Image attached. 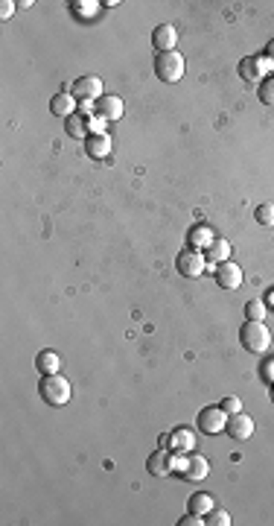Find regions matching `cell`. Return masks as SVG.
I'll return each mask as SVG.
<instances>
[{"label": "cell", "mask_w": 274, "mask_h": 526, "mask_svg": "<svg viewBox=\"0 0 274 526\" xmlns=\"http://www.w3.org/2000/svg\"><path fill=\"white\" fill-rule=\"evenodd\" d=\"M38 392L50 407H65V403H70L73 386H70L67 378H62V374H44V380L38 383Z\"/></svg>", "instance_id": "1"}, {"label": "cell", "mask_w": 274, "mask_h": 526, "mask_svg": "<svg viewBox=\"0 0 274 526\" xmlns=\"http://www.w3.org/2000/svg\"><path fill=\"white\" fill-rule=\"evenodd\" d=\"M239 342L242 348L251 351V354H266L268 345H271V330L266 327V322H245L239 330Z\"/></svg>", "instance_id": "2"}, {"label": "cell", "mask_w": 274, "mask_h": 526, "mask_svg": "<svg viewBox=\"0 0 274 526\" xmlns=\"http://www.w3.org/2000/svg\"><path fill=\"white\" fill-rule=\"evenodd\" d=\"M184 56L181 53H158L155 59V73H158V79L161 82H181V77H184Z\"/></svg>", "instance_id": "3"}, {"label": "cell", "mask_w": 274, "mask_h": 526, "mask_svg": "<svg viewBox=\"0 0 274 526\" xmlns=\"http://www.w3.org/2000/svg\"><path fill=\"white\" fill-rule=\"evenodd\" d=\"M105 88H102V79L99 77H79L73 82V88H70V94L79 100V105H97V100H102L105 94Z\"/></svg>", "instance_id": "4"}, {"label": "cell", "mask_w": 274, "mask_h": 526, "mask_svg": "<svg viewBox=\"0 0 274 526\" xmlns=\"http://www.w3.org/2000/svg\"><path fill=\"white\" fill-rule=\"evenodd\" d=\"M239 77L245 82H263L271 77V65L266 56H245L239 62Z\"/></svg>", "instance_id": "5"}, {"label": "cell", "mask_w": 274, "mask_h": 526, "mask_svg": "<svg viewBox=\"0 0 274 526\" xmlns=\"http://www.w3.org/2000/svg\"><path fill=\"white\" fill-rule=\"evenodd\" d=\"M175 266H178V272L184 275V278H202L204 269H207V258H204L199 249H187V252L178 254Z\"/></svg>", "instance_id": "6"}, {"label": "cell", "mask_w": 274, "mask_h": 526, "mask_svg": "<svg viewBox=\"0 0 274 526\" xmlns=\"http://www.w3.org/2000/svg\"><path fill=\"white\" fill-rule=\"evenodd\" d=\"M199 430L207 435H216L222 430H227V412L222 407H207L199 412Z\"/></svg>", "instance_id": "7"}, {"label": "cell", "mask_w": 274, "mask_h": 526, "mask_svg": "<svg viewBox=\"0 0 274 526\" xmlns=\"http://www.w3.org/2000/svg\"><path fill=\"white\" fill-rule=\"evenodd\" d=\"M242 266L239 263H234V261H225V263H219L216 266V284L222 290H239L242 287Z\"/></svg>", "instance_id": "8"}, {"label": "cell", "mask_w": 274, "mask_h": 526, "mask_svg": "<svg viewBox=\"0 0 274 526\" xmlns=\"http://www.w3.org/2000/svg\"><path fill=\"white\" fill-rule=\"evenodd\" d=\"M94 111L102 117V120H108V123H117L120 117L126 114V102L120 100L117 94H108V97H102V100H97V105H94Z\"/></svg>", "instance_id": "9"}, {"label": "cell", "mask_w": 274, "mask_h": 526, "mask_svg": "<svg viewBox=\"0 0 274 526\" xmlns=\"http://www.w3.org/2000/svg\"><path fill=\"white\" fill-rule=\"evenodd\" d=\"M227 435H231V439H236V442L251 439V435H254V421H251V415H245V412L227 415Z\"/></svg>", "instance_id": "10"}, {"label": "cell", "mask_w": 274, "mask_h": 526, "mask_svg": "<svg viewBox=\"0 0 274 526\" xmlns=\"http://www.w3.org/2000/svg\"><path fill=\"white\" fill-rule=\"evenodd\" d=\"M152 44H155V50H161V53H172L178 47V29L172 24H161L155 33H152Z\"/></svg>", "instance_id": "11"}, {"label": "cell", "mask_w": 274, "mask_h": 526, "mask_svg": "<svg viewBox=\"0 0 274 526\" xmlns=\"http://www.w3.org/2000/svg\"><path fill=\"white\" fill-rule=\"evenodd\" d=\"M170 454H184V456H190L193 450H195V435L187 430V427H178V430H172L170 433Z\"/></svg>", "instance_id": "12"}, {"label": "cell", "mask_w": 274, "mask_h": 526, "mask_svg": "<svg viewBox=\"0 0 274 526\" xmlns=\"http://www.w3.org/2000/svg\"><path fill=\"white\" fill-rule=\"evenodd\" d=\"M76 105H79V100H76L70 91H62V94H56L53 100H50V111L56 114V117H73L76 114Z\"/></svg>", "instance_id": "13"}, {"label": "cell", "mask_w": 274, "mask_h": 526, "mask_svg": "<svg viewBox=\"0 0 274 526\" xmlns=\"http://www.w3.org/2000/svg\"><path fill=\"white\" fill-rule=\"evenodd\" d=\"M146 468H149V474H155V477H170L172 474V454L170 450H155V454L149 456Z\"/></svg>", "instance_id": "14"}, {"label": "cell", "mask_w": 274, "mask_h": 526, "mask_svg": "<svg viewBox=\"0 0 274 526\" xmlns=\"http://www.w3.org/2000/svg\"><path fill=\"white\" fill-rule=\"evenodd\" d=\"M184 477L190 479V483H202L204 477H210V462L199 454H190L187 456V468H184Z\"/></svg>", "instance_id": "15"}, {"label": "cell", "mask_w": 274, "mask_h": 526, "mask_svg": "<svg viewBox=\"0 0 274 526\" xmlns=\"http://www.w3.org/2000/svg\"><path fill=\"white\" fill-rule=\"evenodd\" d=\"M204 258H207V263H225V261H231V243L227 240H213V243L204 249Z\"/></svg>", "instance_id": "16"}, {"label": "cell", "mask_w": 274, "mask_h": 526, "mask_svg": "<svg viewBox=\"0 0 274 526\" xmlns=\"http://www.w3.org/2000/svg\"><path fill=\"white\" fill-rule=\"evenodd\" d=\"M35 369L41 374H58V369H62V357H58L56 351H41L38 359H35Z\"/></svg>", "instance_id": "17"}, {"label": "cell", "mask_w": 274, "mask_h": 526, "mask_svg": "<svg viewBox=\"0 0 274 526\" xmlns=\"http://www.w3.org/2000/svg\"><path fill=\"white\" fill-rule=\"evenodd\" d=\"M65 126H67V134H70V138H76V141H88V138H90V132H88V120H85L82 114L67 117V120H65Z\"/></svg>", "instance_id": "18"}, {"label": "cell", "mask_w": 274, "mask_h": 526, "mask_svg": "<svg viewBox=\"0 0 274 526\" xmlns=\"http://www.w3.org/2000/svg\"><path fill=\"white\" fill-rule=\"evenodd\" d=\"M88 153L94 158H105L111 153V138L108 134H90L88 138Z\"/></svg>", "instance_id": "19"}, {"label": "cell", "mask_w": 274, "mask_h": 526, "mask_svg": "<svg viewBox=\"0 0 274 526\" xmlns=\"http://www.w3.org/2000/svg\"><path fill=\"white\" fill-rule=\"evenodd\" d=\"M213 240H216V237H213V231L207 229V225H195V229L190 231V246L193 249H207Z\"/></svg>", "instance_id": "20"}, {"label": "cell", "mask_w": 274, "mask_h": 526, "mask_svg": "<svg viewBox=\"0 0 274 526\" xmlns=\"http://www.w3.org/2000/svg\"><path fill=\"white\" fill-rule=\"evenodd\" d=\"M187 506H190V512H195V515H207L210 509H213V497H210V494H204V491H199V494H193Z\"/></svg>", "instance_id": "21"}, {"label": "cell", "mask_w": 274, "mask_h": 526, "mask_svg": "<svg viewBox=\"0 0 274 526\" xmlns=\"http://www.w3.org/2000/svg\"><path fill=\"white\" fill-rule=\"evenodd\" d=\"M204 523H210V526H231V515H227L225 509H216V506H213L210 512L204 515Z\"/></svg>", "instance_id": "22"}, {"label": "cell", "mask_w": 274, "mask_h": 526, "mask_svg": "<svg viewBox=\"0 0 274 526\" xmlns=\"http://www.w3.org/2000/svg\"><path fill=\"white\" fill-rule=\"evenodd\" d=\"M254 219L260 222V225H271L274 229V202H266V205H260L254 210Z\"/></svg>", "instance_id": "23"}, {"label": "cell", "mask_w": 274, "mask_h": 526, "mask_svg": "<svg viewBox=\"0 0 274 526\" xmlns=\"http://www.w3.org/2000/svg\"><path fill=\"white\" fill-rule=\"evenodd\" d=\"M266 313H268V310H266L263 302H248V304H245V316H248L251 322H263Z\"/></svg>", "instance_id": "24"}, {"label": "cell", "mask_w": 274, "mask_h": 526, "mask_svg": "<svg viewBox=\"0 0 274 526\" xmlns=\"http://www.w3.org/2000/svg\"><path fill=\"white\" fill-rule=\"evenodd\" d=\"M260 100L266 105H274V77H268V79L260 82Z\"/></svg>", "instance_id": "25"}, {"label": "cell", "mask_w": 274, "mask_h": 526, "mask_svg": "<svg viewBox=\"0 0 274 526\" xmlns=\"http://www.w3.org/2000/svg\"><path fill=\"white\" fill-rule=\"evenodd\" d=\"M105 123H108V120H102L99 114H90L88 117V132L90 134H105Z\"/></svg>", "instance_id": "26"}, {"label": "cell", "mask_w": 274, "mask_h": 526, "mask_svg": "<svg viewBox=\"0 0 274 526\" xmlns=\"http://www.w3.org/2000/svg\"><path fill=\"white\" fill-rule=\"evenodd\" d=\"M222 410H225L227 415H236V412H242V401L234 398V395H231V398H225V401H222Z\"/></svg>", "instance_id": "27"}, {"label": "cell", "mask_w": 274, "mask_h": 526, "mask_svg": "<svg viewBox=\"0 0 274 526\" xmlns=\"http://www.w3.org/2000/svg\"><path fill=\"white\" fill-rule=\"evenodd\" d=\"M97 6H99L97 0H88V3H85V0H76V3H73V9L79 12V15H94V12H97Z\"/></svg>", "instance_id": "28"}, {"label": "cell", "mask_w": 274, "mask_h": 526, "mask_svg": "<svg viewBox=\"0 0 274 526\" xmlns=\"http://www.w3.org/2000/svg\"><path fill=\"white\" fill-rule=\"evenodd\" d=\"M202 523H204V515H195V512H190L178 520V526H202Z\"/></svg>", "instance_id": "29"}, {"label": "cell", "mask_w": 274, "mask_h": 526, "mask_svg": "<svg viewBox=\"0 0 274 526\" xmlns=\"http://www.w3.org/2000/svg\"><path fill=\"white\" fill-rule=\"evenodd\" d=\"M15 6H18V3H12V0H3V3H0V18L9 21L12 15H15Z\"/></svg>", "instance_id": "30"}, {"label": "cell", "mask_w": 274, "mask_h": 526, "mask_svg": "<svg viewBox=\"0 0 274 526\" xmlns=\"http://www.w3.org/2000/svg\"><path fill=\"white\" fill-rule=\"evenodd\" d=\"M266 59H268V65H271V73H274V41H268V47H266Z\"/></svg>", "instance_id": "31"}, {"label": "cell", "mask_w": 274, "mask_h": 526, "mask_svg": "<svg viewBox=\"0 0 274 526\" xmlns=\"http://www.w3.org/2000/svg\"><path fill=\"white\" fill-rule=\"evenodd\" d=\"M263 374H266L268 380H274V359H268V363L263 366Z\"/></svg>", "instance_id": "32"}, {"label": "cell", "mask_w": 274, "mask_h": 526, "mask_svg": "<svg viewBox=\"0 0 274 526\" xmlns=\"http://www.w3.org/2000/svg\"><path fill=\"white\" fill-rule=\"evenodd\" d=\"M158 444H161V450H166V447H170V433H163L161 439H158Z\"/></svg>", "instance_id": "33"}, {"label": "cell", "mask_w": 274, "mask_h": 526, "mask_svg": "<svg viewBox=\"0 0 274 526\" xmlns=\"http://www.w3.org/2000/svg\"><path fill=\"white\" fill-rule=\"evenodd\" d=\"M268 304H271V307H274V293H271V295H268Z\"/></svg>", "instance_id": "34"}, {"label": "cell", "mask_w": 274, "mask_h": 526, "mask_svg": "<svg viewBox=\"0 0 274 526\" xmlns=\"http://www.w3.org/2000/svg\"><path fill=\"white\" fill-rule=\"evenodd\" d=\"M271 401H274V386H271Z\"/></svg>", "instance_id": "35"}]
</instances>
